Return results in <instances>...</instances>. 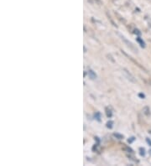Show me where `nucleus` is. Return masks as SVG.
Returning a JSON list of instances; mask_svg holds the SVG:
<instances>
[{"label":"nucleus","mask_w":151,"mask_h":166,"mask_svg":"<svg viewBox=\"0 0 151 166\" xmlns=\"http://www.w3.org/2000/svg\"><path fill=\"white\" fill-rule=\"evenodd\" d=\"M117 35L120 37V39H122V41H123V43L126 44V45H127V46H128L129 49L132 50L133 52H134V53H138V51H139V50H138V49H137V48L134 46V44H133L132 42H130L129 40H128V39H126V38H125L123 35H122V34H121L120 33H117Z\"/></svg>","instance_id":"1"},{"label":"nucleus","mask_w":151,"mask_h":166,"mask_svg":"<svg viewBox=\"0 0 151 166\" xmlns=\"http://www.w3.org/2000/svg\"><path fill=\"white\" fill-rule=\"evenodd\" d=\"M123 73H124V75H125V77H127V79L129 80V82H137V81H136V79L134 78V77L130 73V72L127 70V69H125V68H123Z\"/></svg>","instance_id":"2"},{"label":"nucleus","mask_w":151,"mask_h":166,"mask_svg":"<svg viewBox=\"0 0 151 166\" xmlns=\"http://www.w3.org/2000/svg\"><path fill=\"white\" fill-rule=\"evenodd\" d=\"M143 113H144V114L147 117L150 116L151 112H150V107L145 106V107L143 108Z\"/></svg>","instance_id":"3"},{"label":"nucleus","mask_w":151,"mask_h":166,"mask_svg":"<svg viewBox=\"0 0 151 166\" xmlns=\"http://www.w3.org/2000/svg\"><path fill=\"white\" fill-rule=\"evenodd\" d=\"M88 76H89V77L92 79V80H94L97 78V74H96L95 72H93L92 70H89L88 71Z\"/></svg>","instance_id":"4"},{"label":"nucleus","mask_w":151,"mask_h":166,"mask_svg":"<svg viewBox=\"0 0 151 166\" xmlns=\"http://www.w3.org/2000/svg\"><path fill=\"white\" fill-rule=\"evenodd\" d=\"M137 42L140 44V46H141L142 48H145V41L141 39L140 37H138V38H137Z\"/></svg>","instance_id":"5"},{"label":"nucleus","mask_w":151,"mask_h":166,"mask_svg":"<svg viewBox=\"0 0 151 166\" xmlns=\"http://www.w3.org/2000/svg\"><path fill=\"white\" fill-rule=\"evenodd\" d=\"M105 111H106L107 117L110 118V117L112 116V111H111V109H110L109 107H106V108H105Z\"/></svg>","instance_id":"6"},{"label":"nucleus","mask_w":151,"mask_h":166,"mask_svg":"<svg viewBox=\"0 0 151 166\" xmlns=\"http://www.w3.org/2000/svg\"><path fill=\"white\" fill-rule=\"evenodd\" d=\"M123 150L125 151V152H127V153H129V154H133L134 153V150H132L131 148H129V147H124Z\"/></svg>","instance_id":"7"},{"label":"nucleus","mask_w":151,"mask_h":166,"mask_svg":"<svg viewBox=\"0 0 151 166\" xmlns=\"http://www.w3.org/2000/svg\"><path fill=\"white\" fill-rule=\"evenodd\" d=\"M113 136H114L116 138H117V139H123V135L120 134V133H113Z\"/></svg>","instance_id":"8"},{"label":"nucleus","mask_w":151,"mask_h":166,"mask_svg":"<svg viewBox=\"0 0 151 166\" xmlns=\"http://www.w3.org/2000/svg\"><path fill=\"white\" fill-rule=\"evenodd\" d=\"M112 127H113V122L112 121H108V122H107V128H112Z\"/></svg>","instance_id":"9"},{"label":"nucleus","mask_w":151,"mask_h":166,"mask_svg":"<svg viewBox=\"0 0 151 166\" xmlns=\"http://www.w3.org/2000/svg\"><path fill=\"white\" fill-rule=\"evenodd\" d=\"M107 59H108V60H110V61H112V63H114V62H115V60L113 59V57L112 56V55H110V54H107Z\"/></svg>","instance_id":"10"},{"label":"nucleus","mask_w":151,"mask_h":166,"mask_svg":"<svg viewBox=\"0 0 151 166\" xmlns=\"http://www.w3.org/2000/svg\"><path fill=\"white\" fill-rule=\"evenodd\" d=\"M140 154L141 156H145V150L144 148H140Z\"/></svg>","instance_id":"11"},{"label":"nucleus","mask_w":151,"mask_h":166,"mask_svg":"<svg viewBox=\"0 0 151 166\" xmlns=\"http://www.w3.org/2000/svg\"><path fill=\"white\" fill-rule=\"evenodd\" d=\"M95 117L97 118V121H99L100 122L101 121V114H100V112H96V114H95Z\"/></svg>","instance_id":"12"},{"label":"nucleus","mask_w":151,"mask_h":166,"mask_svg":"<svg viewBox=\"0 0 151 166\" xmlns=\"http://www.w3.org/2000/svg\"><path fill=\"white\" fill-rule=\"evenodd\" d=\"M94 1H95L98 5H102V2L101 0H94Z\"/></svg>","instance_id":"13"},{"label":"nucleus","mask_w":151,"mask_h":166,"mask_svg":"<svg viewBox=\"0 0 151 166\" xmlns=\"http://www.w3.org/2000/svg\"><path fill=\"white\" fill-rule=\"evenodd\" d=\"M134 140H135V138H134V137H132V138H130V139L128 140V142H129V144H131V143H132L133 141H134Z\"/></svg>","instance_id":"14"},{"label":"nucleus","mask_w":151,"mask_h":166,"mask_svg":"<svg viewBox=\"0 0 151 166\" xmlns=\"http://www.w3.org/2000/svg\"><path fill=\"white\" fill-rule=\"evenodd\" d=\"M146 142H147V144H149L150 146H151V140L150 139V138H146Z\"/></svg>","instance_id":"15"},{"label":"nucleus","mask_w":151,"mask_h":166,"mask_svg":"<svg viewBox=\"0 0 151 166\" xmlns=\"http://www.w3.org/2000/svg\"><path fill=\"white\" fill-rule=\"evenodd\" d=\"M139 97H141V98H143V99L145 98V95L144 94V93H140V94H139Z\"/></svg>","instance_id":"16"},{"label":"nucleus","mask_w":151,"mask_h":166,"mask_svg":"<svg viewBox=\"0 0 151 166\" xmlns=\"http://www.w3.org/2000/svg\"><path fill=\"white\" fill-rule=\"evenodd\" d=\"M134 33L137 34H139V35H140V34H141L140 32V30H139V29H135V30H134Z\"/></svg>","instance_id":"17"},{"label":"nucleus","mask_w":151,"mask_h":166,"mask_svg":"<svg viewBox=\"0 0 151 166\" xmlns=\"http://www.w3.org/2000/svg\"><path fill=\"white\" fill-rule=\"evenodd\" d=\"M149 153H150V155H151V150H150V151H149Z\"/></svg>","instance_id":"18"},{"label":"nucleus","mask_w":151,"mask_h":166,"mask_svg":"<svg viewBox=\"0 0 151 166\" xmlns=\"http://www.w3.org/2000/svg\"><path fill=\"white\" fill-rule=\"evenodd\" d=\"M149 133H150V134H151V130H150V131H149Z\"/></svg>","instance_id":"19"}]
</instances>
